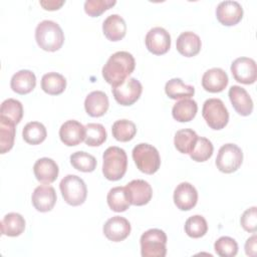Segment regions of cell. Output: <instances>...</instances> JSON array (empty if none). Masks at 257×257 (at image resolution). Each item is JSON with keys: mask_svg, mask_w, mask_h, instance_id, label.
Wrapping results in <instances>:
<instances>
[{"mask_svg": "<svg viewBox=\"0 0 257 257\" xmlns=\"http://www.w3.org/2000/svg\"><path fill=\"white\" fill-rule=\"evenodd\" d=\"M84 125L75 119L66 120L59 128V138L61 142L68 147L79 145L84 141Z\"/></svg>", "mask_w": 257, "mask_h": 257, "instance_id": "obj_17", "label": "cell"}, {"mask_svg": "<svg viewBox=\"0 0 257 257\" xmlns=\"http://www.w3.org/2000/svg\"><path fill=\"white\" fill-rule=\"evenodd\" d=\"M133 159L137 168L147 174H155L161 166V158L158 150L147 143H141L137 145L132 152Z\"/></svg>", "mask_w": 257, "mask_h": 257, "instance_id": "obj_4", "label": "cell"}, {"mask_svg": "<svg viewBox=\"0 0 257 257\" xmlns=\"http://www.w3.org/2000/svg\"><path fill=\"white\" fill-rule=\"evenodd\" d=\"M229 79L227 73L220 67H213L204 72L202 86L209 92H220L226 88Z\"/></svg>", "mask_w": 257, "mask_h": 257, "instance_id": "obj_19", "label": "cell"}, {"mask_svg": "<svg viewBox=\"0 0 257 257\" xmlns=\"http://www.w3.org/2000/svg\"><path fill=\"white\" fill-rule=\"evenodd\" d=\"M166 94L172 99L190 98L195 93V88L192 85L186 84L181 78H172L165 85Z\"/></svg>", "mask_w": 257, "mask_h": 257, "instance_id": "obj_27", "label": "cell"}, {"mask_svg": "<svg viewBox=\"0 0 257 257\" xmlns=\"http://www.w3.org/2000/svg\"><path fill=\"white\" fill-rule=\"evenodd\" d=\"M231 72L236 81L252 84L257 79V66L253 58L238 57L231 64Z\"/></svg>", "mask_w": 257, "mask_h": 257, "instance_id": "obj_11", "label": "cell"}, {"mask_svg": "<svg viewBox=\"0 0 257 257\" xmlns=\"http://www.w3.org/2000/svg\"><path fill=\"white\" fill-rule=\"evenodd\" d=\"M108 97L101 90H94L88 93L84 100V108L88 115L98 117L103 115L108 109Z\"/></svg>", "mask_w": 257, "mask_h": 257, "instance_id": "obj_21", "label": "cell"}, {"mask_svg": "<svg viewBox=\"0 0 257 257\" xmlns=\"http://www.w3.org/2000/svg\"><path fill=\"white\" fill-rule=\"evenodd\" d=\"M213 151L214 147L212 142L207 138L198 136L195 146L189 155L193 161L201 163L209 160L213 155Z\"/></svg>", "mask_w": 257, "mask_h": 257, "instance_id": "obj_36", "label": "cell"}, {"mask_svg": "<svg viewBox=\"0 0 257 257\" xmlns=\"http://www.w3.org/2000/svg\"><path fill=\"white\" fill-rule=\"evenodd\" d=\"M242 150L235 144H225L218 152L216 158V166L218 170L225 174L236 172L242 165Z\"/></svg>", "mask_w": 257, "mask_h": 257, "instance_id": "obj_8", "label": "cell"}, {"mask_svg": "<svg viewBox=\"0 0 257 257\" xmlns=\"http://www.w3.org/2000/svg\"><path fill=\"white\" fill-rule=\"evenodd\" d=\"M107 205L113 212H124L130 207V202L126 199L124 193V187L111 188L106 197Z\"/></svg>", "mask_w": 257, "mask_h": 257, "instance_id": "obj_33", "label": "cell"}, {"mask_svg": "<svg viewBox=\"0 0 257 257\" xmlns=\"http://www.w3.org/2000/svg\"><path fill=\"white\" fill-rule=\"evenodd\" d=\"M115 3V0H86L84 2V11L91 17H97Z\"/></svg>", "mask_w": 257, "mask_h": 257, "instance_id": "obj_40", "label": "cell"}, {"mask_svg": "<svg viewBox=\"0 0 257 257\" xmlns=\"http://www.w3.org/2000/svg\"><path fill=\"white\" fill-rule=\"evenodd\" d=\"M256 207L253 206L251 208H248L244 211V213L241 216L240 223L243 229L247 232L254 233L257 230V212Z\"/></svg>", "mask_w": 257, "mask_h": 257, "instance_id": "obj_41", "label": "cell"}, {"mask_svg": "<svg viewBox=\"0 0 257 257\" xmlns=\"http://www.w3.org/2000/svg\"><path fill=\"white\" fill-rule=\"evenodd\" d=\"M35 40L41 49L53 52L61 48L64 42V33L56 22L43 20L36 26Z\"/></svg>", "mask_w": 257, "mask_h": 257, "instance_id": "obj_2", "label": "cell"}, {"mask_svg": "<svg viewBox=\"0 0 257 257\" xmlns=\"http://www.w3.org/2000/svg\"><path fill=\"white\" fill-rule=\"evenodd\" d=\"M216 17L221 24L225 26H233L241 21L243 17V8L237 1H222L216 8Z\"/></svg>", "mask_w": 257, "mask_h": 257, "instance_id": "obj_13", "label": "cell"}, {"mask_svg": "<svg viewBox=\"0 0 257 257\" xmlns=\"http://www.w3.org/2000/svg\"><path fill=\"white\" fill-rule=\"evenodd\" d=\"M59 189L62 198L70 206L83 204L87 196V188L84 181L76 175L65 176L60 181Z\"/></svg>", "mask_w": 257, "mask_h": 257, "instance_id": "obj_5", "label": "cell"}, {"mask_svg": "<svg viewBox=\"0 0 257 257\" xmlns=\"http://www.w3.org/2000/svg\"><path fill=\"white\" fill-rule=\"evenodd\" d=\"M230 101L234 109L243 116L251 114L253 110V101L247 90L239 85H232L228 92Z\"/></svg>", "mask_w": 257, "mask_h": 257, "instance_id": "obj_18", "label": "cell"}, {"mask_svg": "<svg viewBox=\"0 0 257 257\" xmlns=\"http://www.w3.org/2000/svg\"><path fill=\"white\" fill-rule=\"evenodd\" d=\"M22 137L29 145H39L46 139L47 132L43 123L39 121H30L24 125Z\"/></svg>", "mask_w": 257, "mask_h": 257, "instance_id": "obj_31", "label": "cell"}, {"mask_svg": "<svg viewBox=\"0 0 257 257\" xmlns=\"http://www.w3.org/2000/svg\"><path fill=\"white\" fill-rule=\"evenodd\" d=\"M135 67L136 61L130 52L117 51L109 56L101 72L107 83L111 86H116L132 74Z\"/></svg>", "mask_w": 257, "mask_h": 257, "instance_id": "obj_1", "label": "cell"}, {"mask_svg": "<svg viewBox=\"0 0 257 257\" xmlns=\"http://www.w3.org/2000/svg\"><path fill=\"white\" fill-rule=\"evenodd\" d=\"M65 1L61 0V1H58V0H45V1H40V5L45 9V10H57L59 9L63 4H64Z\"/></svg>", "mask_w": 257, "mask_h": 257, "instance_id": "obj_43", "label": "cell"}, {"mask_svg": "<svg viewBox=\"0 0 257 257\" xmlns=\"http://www.w3.org/2000/svg\"><path fill=\"white\" fill-rule=\"evenodd\" d=\"M15 140V123L0 117V154L10 151Z\"/></svg>", "mask_w": 257, "mask_h": 257, "instance_id": "obj_35", "label": "cell"}, {"mask_svg": "<svg viewBox=\"0 0 257 257\" xmlns=\"http://www.w3.org/2000/svg\"><path fill=\"white\" fill-rule=\"evenodd\" d=\"M202 46V41L196 33L192 31H185L182 32L177 40H176V47L179 53L186 57H192L197 55Z\"/></svg>", "mask_w": 257, "mask_h": 257, "instance_id": "obj_22", "label": "cell"}, {"mask_svg": "<svg viewBox=\"0 0 257 257\" xmlns=\"http://www.w3.org/2000/svg\"><path fill=\"white\" fill-rule=\"evenodd\" d=\"M56 192L49 185H41L34 189L31 201L34 208L39 212H49L56 203Z\"/></svg>", "mask_w": 257, "mask_h": 257, "instance_id": "obj_16", "label": "cell"}, {"mask_svg": "<svg viewBox=\"0 0 257 257\" xmlns=\"http://www.w3.org/2000/svg\"><path fill=\"white\" fill-rule=\"evenodd\" d=\"M173 199L178 209L182 211H189L197 204L198 192L192 184L182 182L176 187Z\"/></svg>", "mask_w": 257, "mask_h": 257, "instance_id": "obj_15", "label": "cell"}, {"mask_svg": "<svg viewBox=\"0 0 257 257\" xmlns=\"http://www.w3.org/2000/svg\"><path fill=\"white\" fill-rule=\"evenodd\" d=\"M131 223L124 217L113 216L103 225L104 236L112 242H120L127 238L131 233Z\"/></svg>", "mask_w": 257, "mask_h": 257, "instance_id": "obj_14", "label": "cell"}, {"mask_svg": "<svg viewBox=\"0 0 257 257\" xmlns=\"http://www.w3.org/2000/svg\"><path fill=\"white\" fill-rule=\"evenodd\" d=\"M256 241L257 237L256 234H253L250 238L246 240L245 243V253L248 256H255L256 255Z\"/></svg>", "mask_w": 257, "mask_h": 257, "instance_id": "obj_42", "label": "cell"}, {"mask_svg": "<svg viewBox=\"0 0 257 257\" xmlns=\"http://www.w3.org/2000/svg\"><path fill=\"white\" fill-rule=\"evenodd\" d=\"M23 116L22 103L14 98H7L1 103L0 117L9 120L15 124L19 123Z\"/></svg>", "mask_w": 257, "mask_h": 257, "instance_id": "obj_29", "label": "cell"}, {"mask_svg": "<svg viewBox=\"0 0 257 257\" xmlns=\"http://www.w3.org/2000/svg\"><path fill=\"white\" fill-rule=\"evenodd\" d=\"M36 85L35 74L28 69H21L14 73L10 80L12 90L19 94H27L31 92Z\"/></svg>", "mask_w": 257, "mask_h": 257, "instance_id": "obj_24", "label": "cell"}, {"mask_svg": "<svg viewBox=\"0 0 257 257\" xmlns=\"http://www.w3.org/2000/svg\"><path fill=\"white\" fill-rule=\"evenodd\" d=\"M202 115L206 123L213 130L224 128L229 121V112L220 98L207 99L202 108Z\"/></svg>", "mask_w": 257, "mask_h": 257, "instance_id": "obj_7", "label": "cell"}, {"mask_svg": "<svg viewBox=\"0 0 257 257\" xmlns=\"http://www.w3.org/2000/svg\"><path fill=\"white\" fill-rule=\"evenodd\" d=\"M111 91L117 103L120 105H132L140 98L143 85L137 78L130 77L120 84L112 86Z\"/></svg>", "mask_w": 257, "mask_h": 257, "instance_id": "obj_9", "label": "cell"}, {"mask_svg": "<svg viewBox=\"0 0 257 257\" xmlns=\"http://www.w3.org/2000/svg\"><path fill=\"white\" fill-rule=\"evenodd\" d=\"M25 229V219L19 213H8L1 220V234L9 237H17Z\"/></svg>", "mask_w": 257, "mask_h": 257, "instance_id": "obj_25", "label": "cell"}, {"mask_svg": "<svg viewBox=\"0 0 257 257\" xmlns=\"http://www.w3.org/2000/svg\"><path fill=\"white\" fill-rule=\"evenodd\" d=\"M113 138L118 142H128L134 139L137 134L136 124L128 119L115 120L111 126Z\"/></svg>", "mask_w": 257, "mask_h": 257, "instance_id": "obj_32", "label": "cell"}, {"mask_svg": "<svg viewBox=\"0 0 257 257\" xmlns=\"http://www.w3.org/2000/svg\"><path fill=\"white\" fill-rule=\"evenodd\" d=\"M66 87L65 77L57 72L45 73L41 78V88L50 95H57L64 91Z\"/></svg>", "mask_w": 257, "mask_h": 257, "instance_id": "obj_28", "label": "cell"}, {"mask_svg": "<svg viewBox=\"0 0 257 257\" xmlns=\"http://www.w3.org/2000/svg\"><path fill=\"white\" fill-rule=\"evenodd\" d=\"M198 135L191 128H182L177 131L174 138L176 149L182 154H190L195 146Z\"/></svg>", "mask_w": 257, "mask_h": 257, "instance_id": "obj_30", "label": "cell"}, {"mask_svg": "<svg viewBox=\"0 0 257 257\" xmlns=\"http://www.w3.org/2000/svg\"><path fill=\"white\" fill-rule=\"evenodd\" d=\"M208 231L206 219L201 215H194L187 219L185 223V232L191 238H201Z\"/></svg>", "mask_w": 257, "mask_h": 257, "instance_id": "obj_38", "label": "cell"}, {"mask_svg": "<svg viewBox=\"0 0 257 257\" xmlns=\"http://www.w3.org/2000/svg\"><path fill=\"white\" fill-rule=\"evenodd\" d=\"M102 31L108 40L118 41L122 39L126 33L125 21L120 15L111 14L104 19L102 23Z\"/></svg>", "mask_w": 257, "mask_h": 257, "instance_id": "obj_23", "label": "cell"}, {"mask_svg": "<svg viewBox=\"0 0 257 257\" xmlns=\"http://www.w3.org/2000/svg\"><path fill=\"white\" fill-rule=\"evenodd\" d=\"M215 252L221 257H234L238 253V244L229 236H222L214 244Z\"/></svg>", "mask_w": 257, "mask_h": 257, "instance_id": "obj_39", "label": "cell"}, {"mask_svg": "<svg viewBox=\"0 0 257 257\" xmlns=\"http://www.w3.org/2000/svg\"><path fill=\"white\" fill-rule=\"evenodd\" d=\"M70 164L71 166L83 173L93 172L96 168V160L95 158L83 151H78L73 153L70 156Z\"/></svg>", "mask_w": 257, "mask_h": 257, "instance_id": "obj_37", "label": "cell"}, {"mask_svg": "<svg viewBox=\"0 0 257 257\" xmlns=\"http://www.w3.org/2000/svg\"><path fill=\"white\" fill-rule=\"evenodd\" d=\"M85 135L84 143L89 147H97L102 145L106 140V131L101 123L89 122L84 125Z\"/></svg>", "mask_w": 257, "mask_h": 257, "instance_id": "obj_34", "label": "cell"}, {"mask_svg": "<svg viewBox=\"0 0 257 257\" xmlns=\"http://www.w3.org/2000/svg\"><path fill=\"white\" fill-rule=\"evenodd\" d=\"M124 193L131 205L144 206L151 201L153 189L147 181L137 179L125 185Z\"/></svg>", "mask_w": 257, "mask_h": 257, "instance_id": "obj_10", "label": "cell"}, {"mask_svg": "<svg viewBox=\"0 0 257 257\" xmlns=\"http://www.w3.org/2000/svg\"><path fill=\"white\" fill-rule=\"evenodd\" d=\"M145 42L150 52L156 55H162L167 53L171 47V35L163 27H153L147 33Z\"/></svg>", "mask_w": 257, "mask_h": 257, "instance_id": "obj_12", "label": "cell"}, {"mask_svg": "<svg viewBox=\"0 0 257 257\" xmlns=\"http://www.w3.org/2000/svg\"><path fill=\"white\" fill-rule=\"evenodd\" d=\"M127 168V157L123 149L112 146L102 155V174L109 181L120 180Z\"/></svg>", "mask_w": 257, "mask_h": 257, "instance_id": "obj_3", "label": "cell"}, {"mask_svg": "<svg viewBox=\"0 0 257 257\" xmlns=\"http://www.w3.org/2000/svg\"><path fill=\"white\" fill-rule=\"evenodd\" d=\"M198 111V104L192 98H184L177 101L172 108L173 117L180 122L192 120Z\"/></svg>", "mask_w": 257, "mask_h": 257, "instance_id": "obj_26", "label": "cell"}, {"mask_svg": "<svg viewBox=\"0 0 257 257\" xmlns=\"http://www.w3.org/2000/svg\"><path fill=\"white\" fill-rule=\"evenodd\" d=\"M143 257H165L167 254V235L161 229H149L141 236Z\"/></svg>", "mask_w": 257, "mask_h": 257, "instance_id": "obj_6", "label": "cell"}, {"mask_svg": "<svg viewBox=\"0 0 257 257\" xmlns=\"http://www.w3.org/2000/svg\"><path fill=\"white\" fill-rule=\"evenodd\" d=\"M33 173L38 182L42 184H51L57 179L59 169L52 159L41 158L35 162Z\"/></svg>", "mask_w": 257, "mask_h": 257, "instance_id": "obj_20", "label": "cell"}]
</instances>
